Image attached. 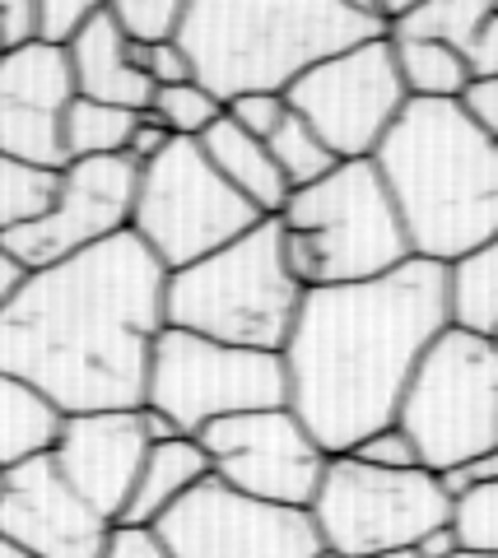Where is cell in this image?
Masks as SVG:
<instances>
[{
    "mask_svg": "<svg viewBox=\"0 0 498 558\" xmlns=\"http://www.w3.org/2000/svg\"><path fill=\"white\" fill-rule=\"evenodd\" d=\"M71 57L33 43L0 57V154L65 172V112L75 102Z\"/></svg>",
    "mask_w": 498,
    "mask_h": 558,
    "instance_id": "9a60e30c",
    "label": "cell"
},
{
    "mask_svg": "<svg viewBox=\"0 0 498 558\" xmlns=\"http://www.w3.org/2000/svg\"><path fill=\"white\" fill-rule=\"evenodd\" d=\"M38 43V0H0V51H24Z\"/></svg>",
    "mask_w": 498,
    "mask_h": 558,
    "instance_id": "e575fe53",
    "label": "cell"
},
{
    "mask_svg": "<svg viewBox=\"0 0 498 558\" xmlns=\"http://www.w3.org/2000/svg\"><path fill=\"white\" fill-rule=\"evenodd\" d=\"M94 14L98 5H89V0H38V43L71 51V43L89 28Z\"/></svg>",
    "mask_w": 498,
    "mask_h": 558,
    "instance_id": "4dcf8cb0",
    "label": "cell"
},
{
    "mask_svg": "<svg viewBox=\"0 0 498 558\" xmlns=\"http://www.w3.org/2000/svg\"><path fill=\"white\" fill-rule=\"evenodd\" d=\"M373 558H424L420 549H387V554H373Z\"/></svg>",
    "mask_w": 498,
    "mask_h": 558,
    "instance_id": "ee69618b",
    "label": "cell"
},
{
    "mask_svg": "<svg viewBox=\"0 0 498 558\" xmlns=\"http://www.w3.org/2000/svg\"><path fill=\"white\" fill-rule=\"evenodd\" d=\"M466 57V70L471 80H498V5L485 24H479V33L471 38V47L461 51Z\"/></svg>",
    "mask_w": 498,
    "mask_h": 558,
    "instance_id": "8d00e7d4",
    "label": "cell"
},
{
    "mask_svg": "<svg viewBox=\"0 0 498 558\" xmlns=\"http://www.w3.org/2000/svg\"><path fill=\"white\" fill-rule=\"evenodd\" d=\"M135 61L149 75L154 89H173V84H192V61L178 43H163V47H135Z\"/></svg>",
    "mask_w": 498,
    "mask_h": 558,
    "instance_id": "836d02e7",
    "label": "cell"
},
{
    "mask_svg": "<svg viewBox=\"0 0 498 558\" xmlns=\"http://www.w3.org/2000/svg\"><path fill=\"white\" fill-rule=\"evenodd\" d=\"M410 102H461L471 89L466 57L442 43H391Z\"/></svg>",
    "mask_w": 498,
    "mask_h": 558,
    "instance_id": "cb8c5ba5",
    "label": "cell"
},
{
    "mask_svg": "<svg viewBox=\"0 0 498 558\" xmlns=\"http://www.w3.org/2000/svg\"><path fill=\"white\" fill-rule=\"evenodd\" d=\"M224 117L233 121V126H243L252 140H266L284 126V117H289V102L280 94H252V98H238L224 108Z\"/></svg>",
    "mask_w": 498,
    "mask_h": 558,
    "instance_id": "d6a6232c",
    "label": "cell"
},
{
    "mask_svg": "<svg viewBox=\"0 0 498 558\" xmlns=\"http://www.w3.org/2000/svg\"><path fill=\"white\" fill-rule=\"evenodd\" d=\"M410 256L452 266L498 238V145L461 102H405L373 154Z\"/></svg>",
    "mask_w": 498,
    "mask_h": 558,
    "instance_id": "3957f363",
    "label": "cell"
},
{
    "mask_svg": "<svg viewBox=\"0 0 498 558\" xmlns=\"http://www.w3.org/2000/svg\"><path fill=\"white\" fill-rule=\"evenodd\" d=\"M108 10L131 47L178 43L182 20H186V0H112Z\"/></svg>",
    "mask_w": 498,
    "mask_h": 558,
    "instance_id": "f1b7e54d",
    "label": "cell"
},
{
    "mask_svg": "<svg viewBox=\"0 0 498 558\" xmlns=\"http://www.w3.org/2000/svg\"><path fill=\"white\" fill-rule=\"evenodd\" d=\"M442 270H448V326L498 340V238Z\"/></svg>",
    "mask_w": 498,
    "mask_h": 558,
    "instance_id": "7402d4cb",
    "label": "cell"
},
{
    "mask_svg": "<svg viewBox=\"0 0 498 558\" xmlns=\"http://www.w3.org/2000/svg\"><path fill=\"white\" fill-rule=\"evenodd\" d=\"M284 260L303 289L368 284L410 260V238L373 159L336 163L289 196L280 215Z\"/></svg>",
    "mask_w": 498,
    "mask_h": 558,
    "instance_id": "8992f818",
    "label": "cell"
},
{
    "mask_svg": "<svg viewBox=\"0 0 498 558\" xmlns=\"http://www.w3.org/2000/svg\"><path fill=\"white\" fill-rule=\"evenodd\" d=\"M24 279H28V270H24L14 256H10L5 242H0V312H5V303L14 299V293H20Z\"/></svg>",
    "mask_w": 498,
    "mask_h": 558,
    "instance_id": "60d3db41",
    "label": "cell"
},
{
    "mask_svg": "<svg viewBox=\"0 0 498 558\" xmlns=\"http://www.w3.org/2000/svg\"><path fill=\"white\" fill-rule=\"evenodd\" d=\"M0 558H38V554H28L24 545H14V539L0 535Z\"/></svg>",
    "mask_w": 498,
    "mask_h": 558,
    "instance_id": "7bdbcfd3",
    "label": "cell"
},
{
    "mask_svg": "<svg viewBox=\"0 0 498 558\" xmlns=\"http://www.w3.org/2000/svg\"><path fill=\"white\" fill-rule=\"evenodd\" d=\"M210 480V457L196 438H168L149 447V461L135 480V494L126 502L122 526L126 531H149L159 517H168L178 502L192 494L196 484Z\"/></svg>",
    "mask_w": 498,
    "mask_h": 558,
    "instance_id": "ffe728a7",
    "label": "cell"
},
{
    "mask_svg": "<svg viewBox=\"0 0 498 558\" xmlns=\"http://www.w3.org/2000/svg\"><path fill=\"white\" fill-rule=\"evenodd\" d=\"M284 102L289 112L303 117L321 135V145L340 163H354L377 154V145L405 112L410 94L401 84L391 38H373L364 47H350L340 57L313 65L284 94Z\"/></svg>",
    "mask_w": 498,
    "mask_h": 558,
    "instance_id": "8fae6325",
    "label": "cell"
},
{
    "mask_svg": "<svg viewBox=\"0 0 498 558\" xmlns=\"http://www.w3.org/2000/svg\"><path fill=\"white\" fill-rule=\"evenodd\" d=\"M173 145V135L163 131V121L159 117H149V112H141V121H135V135H131V145H126V159H135V163H149V159H159V154Z\"/></svg>",
    "mask_w": 498,
    "mask_h": 558,
    "instance_id": "f35d334b",
    "label": "cell"
},
{
    "mask_svg": "<svg viewBox=\"0 0 498 558\" xmlns=\"http://www.w3.org/2000/svg\"><path fill=\"white\" fill-rule=\"evenodd\" d=\"M108 558H168V554H163L159 539H154V531H126V526H117Z\"/></svg>",
    "mask_w": 498,
    "mask_h": 558,
    "instance_id": "ab89813d",
    "label": "cell"
},
{
    "mask_svg": "<svg viewBox=\"0 0 498 558\" xmlns=\"http://www.w3.org/2000/svg\"><path fill=\"white\" fill-rule=\"evenodd\" d=\"M373 38H387V24L364 0H192L178 47L229 108L252 94L284 98L313 65Z\"/></svg>",
    "mask_w": 498,
    "mask_h": 558,
    "instance_id": "277c9868",
    "label": "cell"
},
{
    "mask_svg": "<svg viewBox=\"0 0 498 558\" xmlns=\"http://www.w3.org/2000/svg\"><path fill=\"white\" fill-rule=\"evenodd\" d=\"M303 284L284 260L280 219H262L252 233L229 242L224 252L173 270L163 284V322L173 330L233 344L284 354L294 336Z\"/></svg>",
    "mask_w": 498,
    "mask_h": 558,
    "instance_id": "5b68a950",
    "label": "cell"
},
{
    "mask_svg": "<svg viewBox=\"0 0 498 558\" xmlns=\"http://www.w3.org/2000/svg\"><path fill=\"white\" fill-rule=\"evenodd\" d=\"M256 223H262L256 205L219 178V168L205 159L201 140H173L159 159L141 168L131 233L145 242L168 275L224 252Z\"/></svg>",
    "mask_w": 498,
    "mask_h": 558,
    "instance_id": "ba28073f",
    "label": "cell"
},
{
    "mask_svg": "<svg viewBox=\"0 0 498 558\" xmlns=\"http://www.w3.org/2000/svg\"><path fill=\"white\" fill-rule=\"evenodd\" d=\"M149 117H159L173 140H201L215 121H224V102L192 80V84H173V89H154Z\"/></svg>",
    "mask_w": 498,
    "mask_h": 558,
    "instance_id": "83f0119b",
    "label": "cell"
},
{
    "mask_svg": "<svg viewBox=\"0 0 498 558\" xmlns=\"http://www.w3.org/2000/svg\"><path fill=\"white\" fill-rule=\"evenodd\" d=\"M149 531L168 558H321L326 549L313 512L270 508L215 475Z\"/></svg>",
    "mask_w": 498,
    "mask_h": 558,
    "instance_id": "7c38bea8",
    "label": "cell"
},
{
    "mask_svg": "<svg viewBox=\"0 0 498 558\" xmlns=\"http://www.w3.org/2000/svg\"><path fill=\"white\" fill-rule=\"evenodd\" d=\"M424 558H457L461 554V539H457V531H452V521L448 526H438L434 535H424L420 545H415Z\"/></svg>",
    "mask_w": 498,
    "mask_h": 558,
    "instance_id": "b9f144b4",
    "label": "cell"
},
{
    "mask_svg": "<svg viewBox=\"0 0 498 558\" xmlns=\"http://www.w3.org/2000/svg\"><path fill=\"white\" fill-rule=\"evenodd\" d=\"M457 558H498V554H466V549H461Z\"/></svg>",
    "mask_w": 498,
    "mask_h": 558,
    "instance_id": "f6af8a7d",
    "label": "cell"
},
{
    "mask_svg": "<svg viewBox=\"0 0 498 558\" xmlns=\"http://www.w3.org/2000/svg\"><path fill=\"white\" fill-rule=\"evenodd\" d=\"M321 558H345V554H331V549H321Z\"/></svg>",
    "mask_w": 498,
    "mask_h": 558,
    "instance_id": "7dc6e473",
    "label": "cell"
},
{
    "mask_svg": "<svg viewBox=\"0 0 498 558\" xmlns=\"http://www.w3.org/2000/svg\"><path fill=\"white\" fill-rule=\"evenodd\" d=\"M65 428V414L28 381L0 373V470H20L38 457H51Z\"/></svg>",
    "mask_w": 498,
    "mask_h": 558,
    "instance_id": "44dd1931",
    "label": "cell"
},
{
    "mask_svg": "<svg viewBox=\"0 0 498 558\" xmlns=\"http://www.w3.org/2000/svg\"><path fill=\"white\" fill-rule=\"evenodd\" d=\"M397 424L434 475L498 447V340L448 326L405 387Z\"/></svg>",
    "mask_w": 498,
    "mask_h": 558,
    "instance_id": "52a82bcc",
    "label": "cell"
},
{
    "mask_svg": "<svg viewBox=\"0 0 498 558\" xmlns=\"http://www.w3.org/2000/svg\"><path fill=\"white\" fill-rule=\"evenodd\" d=\"M0 57H5V51H0Z\"/></svg>",
    "mask_w": 498,
    "mask_h": 558,
    "instance_id": "c3c4849f",
    "label": "cell"
},
{
    "mask_svg": "<svg viewBox=\"0 0 498 558\" xmlns=\"http://www.w3.org/2000/svg\"><path fill=\"white\" fill-rule=\"evenodd\" d=\"M317 535L331 554L373 558L415 549L452 521V498L434 470H373L354 457H331L313 498Z\"/></svg>",
    "mask_w": 498,
    "mask_h": 558,
    "instance_id": "30bf717a",
    "label": "cell"
},
{
    "mask_svg": "<svg viewBox=\"0 0 498 558\" xmlns=\"http://www.w3.org/2000/svg\"><path fill=\"white\" fill-rule=\"evenodd\" d=\"M498 0H424V5H405L391 20V43H442L452 51H466L479 24L494 14Z\"/></svg>",
    "mask_w": 498,
    "mask_h": 558,
    "instance_id": "603a6c76",
    "label": "cell"
},
{
    "mask_svg": "<svg viewBox=\"0 0 498 558\" xmlns=\"http://www.w3.org/2000/svg\"><path fill=\"white\" fill-rule=\"evenodd\" d=\"M5 480H10V470H0V498H5Z\"/></svg>",
    "mask_w": 498,
    "mask_h": 558,
    "instance_id": "bcb514c9",
    "label": "cell"
},
{
    "mask_svg": "<svg viewBox=\"0 0 498 558\" xmlns=\"http://www.w3.org/2000/svg\"><path fill=\"white\" fill-rule=\"evenodd\" d=\"M461 112L498 145V80H471V89L461 94Z\"/></svg>",
    "mask_w": 498,
    "mask_h": 558,
    "instance_id": "74e56055",
    "label": "cell"
},
{
    "mask_svg": "<svg viewBox=\"0 0 498 558\" xmlns=\"http://www.w3.org/2000/svg\"><path fill=\"white\" fill-rule=\"evenodd\" d=\"M201 149H205V159L219 168V178H224L243 201L256 205V215L262 219H280L284 215V205H289L294 191H289L284 172L275 168L270 149L262 145V140H252L243 126H233V121L224 117V121H215V126L201 135Z\"/></svg>",
    "mask_w": 498,
    "mask_h": 558,
    "instance_id": "d6986e66",
    "label": "cell"
},
{
    "mask_svg": "<svg viewBox=\"0 0 498 558\" xmlns=\"http://www.w3.org/2000/svg\"><path fill=\"white\" fill-rule=\"evenodd\" d=\"M452 531L466 554H498V484L471 488L452 502Z\"/></svg>",
    "mask_w": 498,
    "mask_h": 558,
    "instance_id": "f546056e",
    "label": "cell"
},
{
    "mask_svg": "<svg viewBox=\"0 0 498 558\" xmlns=\"http://www.w3.org/2000/svg\"><path fill=\"white\" fill-rule=\"evenodd\" d=\"M71 70H75V94L89 102H108V108H126V112H149L154 102V84L135 61V47L122 38L112 10L98 5L89 28L71 43Z\"/></svg>",
    "mask_w": 498,
    "mask_h": 558,
    "instance_id": "ac0fdd59",
    "label": "cell"
},
{
    "mask_svg": "<svg viewBox=\"0 0 498 558\" xmlns=\"http://www.w3.org/2000/svg\"><path fill=\"white\" fill-rule=\"evenodd\" d=\"M438 480H442V488H448V498H452V502H457V498H466L471 488L498 484V447H494V451H485V457L466 461V465L448 470V475H438Z\"/></svg>",
    "mask_w": 498,
    "mask_h": 558,
    "instance_id": "d590c367",
    "label": "cell"
},
{
    "mask_svg": "<svg viewBox=\"0 0 498 558\" xmlns=\"http://www.w3.org/2000/svg\"><path fill=\"white\" fill-rule=\"evenodd\" d=\"M266 149H270L275 168L284 172L289 191H303V186L321 182L326 172H331V168L340 163L336 154L321 145V135H317L313 126H307L303 117H294V112H289V117H284V126L266 140Z\"/></svg>",
    "mask_w": 498,
    "mask_h": 558,
    "instance_id": "4316f807",
    "label": "cell"
},
{
    "mask_svg": "<svg viewBox=\"0 0 498 558\" xmlns=\"http://www.w3.org/2000/svg\"><path fill=\"white\" fill-rule=\"evenodd\" d=\"M289 373L284 354L233 349L192 330L163 326L149 359L145 410H159L182 438H201L210 424L252 410H284Z\"/></svg>",
    "mask_w": 498,
    "mask_h": 558,
    "instance_id": "9c48e42d",
    "label": "cell"
},
{
    "mask_svg": "<svg viewBox=\"0 0 498 558\" xmlns=\"http://www.w3.org/2000/svg\"><path fill=\"white\" fill-rule=\"evenodd\" d=\"M135 191H141V163L126 159V154L80 159L61 172L57 205L38 223H28L20 233H5L0 242H5L10 256L28 275L47 270L57 260H71L80 252H94L102 242L131 233Z\"/></svg>",
    "mask_w": 498,
    "mask_h": 558,
    "instance_id": "5bb4252c",
    "label": "cell"
},
{
    "mask_svg": "<svg viewBox=\"0 0 498 558\" xmlns=\"http://www.w3.org/2000/svg\"><path fill=\"white\" fill-rule=\"evenodd\" d=\"M135 121H141V112L75 98L71 112H65V159L80 163V159H112V154H126Z\"/></svg>",
    "mask_w": 498,
    "mask_h": 558,
    "instance_id": "d4e9b609",
    "label": "cell"
},
{
    "mask_svg": "<svg viewBox=\"0 0 498 558\" xmlns=\"http://www.w3.org/2000/svg\"><path fill=\"white\" fill-rule=\"evenodd\" d=\"M168 270L135 233L33 270L0 312V373L38 387L65 418L145 410Z\"/></svg>",
    "mask_w": 498,
    "mask_h": 558,
    "instance_id": "6da1fadb",
    "label": "cell"
},
{
    "mask_svg": "<svg viewBox=\"0 0 498 558\" xmlns=\"http://www.w3.org/2000/svg\"><path fill=\"white\" fill-rule=\"evenodd\" d=\"M442 330L448 270L420 256L368 284L307 289L284 344L289 410L326 457H345L397 424L410 377Z\"/></svg>",
    "mask_w": 498,
    "mask_h": 558,
    "instance_id": "7a4b0ae2",
    "label": "cell"
},
{
    "mask_svg": "<svg viewBox=\"0 0 498 558\" xmlns=\"http://www.w3.org/2000/svg\"><path fill=\"white\" fill-rule=\"evenodd\" d=\"M149 433L145 410H102V414H71L61 428L51 461L61 480L89 502L98 517L122 526L126 502L135 494V480L149 461Z\"/></svg>",
    "mask_w": 498,
    "mask_h": 558,
    "instance_id": "e0dca14e",
    "label": "cell"
},
{
    "mask_svg": "<svg viewBox=\"0 0 498 558\" xmlns=\"http://www.w3.org/2000/svg\"><path fill=\"white\" fill-rule=\"evenodd\" d=\"M210 457V475L270 508L307 512L321 488V475L331 457L303 428L294 410H252L219 418L196 438Z\"/></svg>",
    "mask_w": 498,
    "mask_h": 558,
    "instance_id": "4fadbf2b",
    "label": "cell"
},
{
    "mask_svg": "<svg viewBox=\"0 0 498 558\" xmlns=\"http://www.w3.org/2000/svg\"><path fill=\"white\" fill-rule=\"evenodd\" d=\"M0 535L38 558H108L117 526L61 480L57 461L38 457L10 470L0 498Z\"/></svg>",
    "mask_w": 498,
    "mask_h": 558,
    "instance_id": "2e32d148",
    "label": "cell"
},
{
    "mask_svg": "<svg viewBox=\"0 0 498 558\" xmlns=\"http://www.w3.org/2000/svg\"><path fill=\"white\" fill-rule=\"evenodd\" d=\"M345 457L364 461V465H373V470H420V451H415V442H410L405 433H401V424L368 433V438L359 442L354 451H345Z\"/></svg>",
    "mask_w": 498,
    "mask_h": 558,
    "instance_id": "1f68e13d",
    "label": "cell"
},
{
    "mask_svg": "<svg viewBox=\"0 0 498 558\" xmlns=\"http://www.w3.org/2000/svg\"><path fill=\"white\" fill-rule=\"evenodd\" d=\"M61 191V172L0 154V238L38 223Z\"/></svg>",
    "mask_w": 498,
    "mask_h": 558,
    "instance_id": "484cf974",
    "label": "cell"
}]
</instances>
